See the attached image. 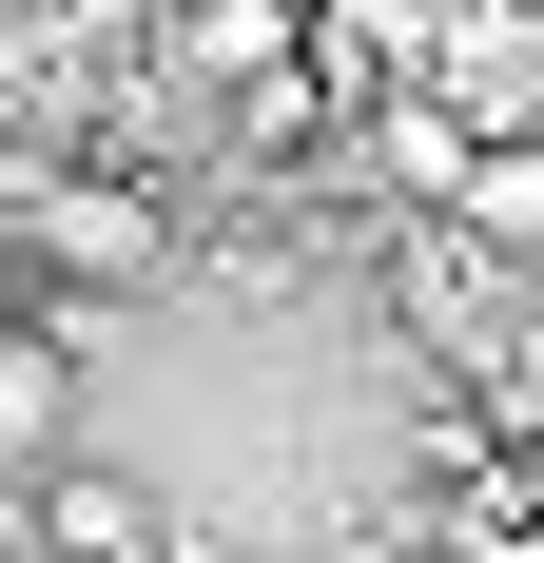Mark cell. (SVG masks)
<instances>
[{"instance_id":"cell-1","label":"cell","mask_w":544,"mask_h":563,"mask_svg":"<svg viewBox=\"0 0 544 563\" xmlns=\"http://www.w3.org/2000/svg\"><path fill=\"white\" fill-rule=\"evenodd\" d=\"M20 253H40V273H156L175 214L137 195V175H40V195H20Z\"/></svg>"},{"instance_id":"cell-2","label":"cell","mask_w":544,"mask_h":563,"mask_svg":"<svg viewBox=\"0 0 544 563\" xmlns=\"http://www.w3.org/2000/svg\"><path fill=\"white\" fill-rule=\"evenodd\" d=\"M467 233L544 273V156H525V136H505V156H467Z\"/></svg>"},{"instance_id":"cell-3","label":"cell","mask_w":544,"mask_h":563,"mask_svg":"<svg viewBox=\"0 0 544 563\" xmlns=\"http://www.w3.org/2000/svg\"><path fill=\"white\" fill-rule=\"evenodd\" d=\"M0 331H40V273H20V233H0Z\"/></svg>"}]
</instances>
